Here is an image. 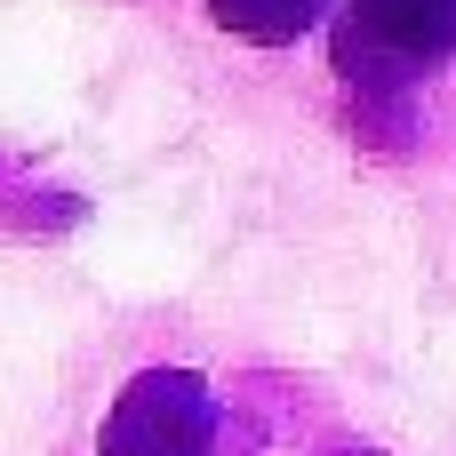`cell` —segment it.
I'll return each instance as SVG.
<instances>
[{
	"label": "cell",
	"instance_id": "cell-3",
	"mask_svg": "<svg viewBox=\"0 0 456 456\" xmlns=\"http://www.w3.org/2000/svg\"><path fill=\"white\" fill-rule=\"evenodd\" d=\"M208 8H216V24L240 32V40H297V32L321 24L329 0H208Z\"/></svg>",
	"mask_w": 456,
	"mask_h": 456
},
{
	"label": "cell",
	"instance_id": "cell-1",
	"mask_svg": "<svg viewBox=\"0 0 456 456\" xmlns=\"http://www.w3.org/2000/svg\"><path fill=\"white\" fill-rule=\"evenodd\" d=\"M104 456H208V385L192 377H136L104 425Z\"/></svg>",
	"mask_w": 456,
	"mask_h": 456
},
{
	"label": "cell",
	"instance_id": "cell-2",
	"mask_svg": "<svg viewBox=\"0 0 456 456\" xmlns=\"http://www.w3.org/2000/svg\"><path fill=\"white\" fill-rule=\"evenodd\" d=\"M353 32L401 64H433L456 48V0H353Z\"/></svg>",
	"mask_w": 456,
	"mask_h": 456
}]
</instances>
